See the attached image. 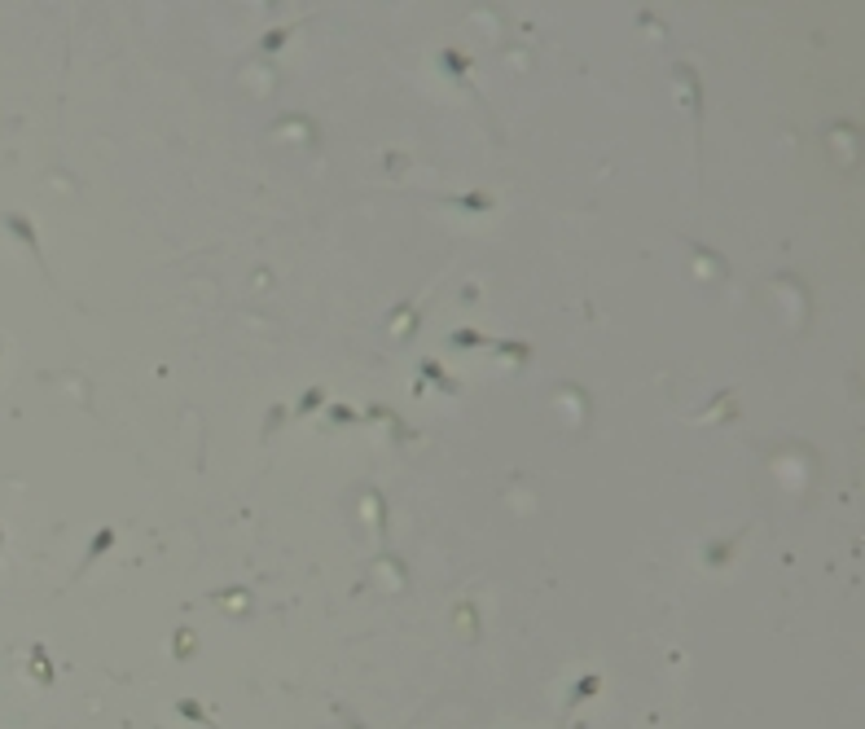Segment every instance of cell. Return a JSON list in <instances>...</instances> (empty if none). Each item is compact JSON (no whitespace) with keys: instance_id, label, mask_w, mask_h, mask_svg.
Wrapping results in <instances>:
<instances>
[{"instance_id":"obj_4","label":"cell","mask_w":865,"mask_h":729,"mask_svg":"<svg viewBox=\"0 0 865 729\" xmlns=\"http://www.w3.org/2000/svg\"><path fill=\"white\" fill-rule=\"evenodd\" d=\"M5 224H9V229H18V233H22V242H27V246L35 250V229H31V224H22V216H9Z\"/></svg>"},{"instance_id":"obj_3","label":"cell","mask_w":865,"mask_h":729,"mask_svg":"<svg viewBox=\"0 0 865 729\" xmlns=\"http://www.w3.org/2000/svg\"><path fill=\"white\" fill-rule=\"evenodd\" d=\"M180 716H189V721H198L202 729H215V725L207 721V716H202V708H198V703H189V699H185V703H180Z\"/></svg>"},{"instance_id":"obj_1","label":"cell","mask_w":865,"mask_h":729,"mask_svg":"<svg viewBox=\"0 0 865 729\" xmlns=\"http://www.w3.org/2000/svg\"><path fill=\"white\" fill-rule=\"evenodd\" d=\"M110 545H115V528H101V532H97V536L88 541V554H83V567H88L92 558H101V554H106Z\"/></svg>"},{"instance_id":"obj_2","label":"cell","mask_w":865,"mask_h":729,"mask_svg":"<svg viewBox=\"0 0 865 729\" xmlns=\"http://www.w3.org/2000/svg\"><path fill=\"white\" fill-rule=\"evenodd\" d=\"M31 663H35V672H40L44 681L53 677V668H49V655H44V646H31Z\"/></svg>"},{"instance_id":"obj_5","label":"cell","mask_w":865,"mask_h":729,"mask_svg":"<svg viewBox=\"0 0 865 729\" xmlns=\"http://www.w3.org/2000/svg\"><path fill=\"white\" fill-rule=\"evenodd\" d=\"M593 690H597V677H584V681H580V686H575V695H571V703H580V699H588V695H593Z\"/></svg>"}]
</instances>
